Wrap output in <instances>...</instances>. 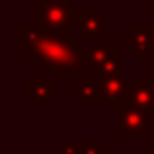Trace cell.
Returning a JSON list of instances; mask_svg holds the SVG:
<instances>
[{
	"label": "cell",
	"instance_id": "7c38bea8",
	"mask_svg": "<svg viewBox=\"0 0 154 154\" xmlns=\"http://www.w3.org/2000/svg\"><path fill=\"white\" fill-rule=\"evenodd\" d=\"M102 78V76H100ZM102 88H103V94L107 98V102L115 103L119 100V96L123 94V88H125V76H111V78H102Z\"/></svg>",
	"mask_w": 154,
	"mask_h": 154
},
{
	"label": "cell",
	"instance_id": "6da1fadb",
	"mask_svg": "<svg viewBox=\"0 0 154 154\" xmlns=\"http://www.w3.org/2000/svg\"><path fill=\"white\" fill-rule=\"evenodd\" d=\"M41 29V41L35 49L26 53V59L33 63L37 70L51 68L53 78H68V80H80V55L82 47L78 41H72L66 37H59L53 33L49 27L37 26Z\"/></svg>",
	"mask_w": 154,
	"mask_h": 154
},
{
	"label": "cell",
	"instance_id": "3957f363",
	"mask_svg": "<svg viewBox=\"0 0 154 154\" xmlns=\"http://www.w3.org/2000/svg\"><path fill=\"white\" fill-rule=\"evenodd\" d=\"M115 105L143 109L148 115H154V76L150 78H125L123 94Z\"/></svg>",
	"mask_w": 154,
	"mask_h": 154
},
{
	"label": "cell",
	"instance_id": "ba28073f",
	"mask_svg": "<svg viewBox=\"0 0 154 154\" xmlns=\"http://www.w3.org/2000/svg\"><path fill=\"white\" fill-rule=\"evenodd\" d=\"M115 51H117L115 41H98L94 45H88L80 55V68L82 70H88L92 66L100 68Z\"/></svg>",
	"mask_w": 154,
	"mask_h": 154
},
{
	"label": "cell",
	"instance_id": "7a4b0ae2",
	"mask_svg": "<svg viewBox=\"0 0 154 154\" xmlns=\"http://www.w3.org/2000/svg\"><path fill=\"white\" fill-rule=\"evenodd\" d=\"M72 0H45L35 2V26L49 27L59 37L72 39V22L70 10Z\"/></svg>",
	"mask_w": 154,
	"mask_h": 154
},
{
	"label": "cell",
	"instance_id": "9c48e42d",
	"mask_svg": "<svg viewBox=\"0 0 154 154\" xmlns=\"http://www.w3.org/2000/svg\"><path fill=\"white\" fill-rule=\"evenodd\" d=\"M107 31V18L102 14H94L86 20V22L80 26L78 31V43L80 45H94L98 43L100 35H103Z\"/></svg>",
	"mask_w": 154,
	"mask_h": 154
},
{
	"label": "cell",
	"instance_id": "9a60e30c",
	"mask_svg": "<svg viewBox=\"0 0 154 154\" xmlns=\"http://www.w3.org/2000/svg\"><path fill=\"white\" fill-rule=\"evenodd\" d=\"M80 148H82V140H68V143L63 144V154H80Z\"/></svg>",
	"mask_w": 154,
	"mask_h": 154
},
{
	"label": "cell",
	"instance_id": "30bf717a",
	"mask_svg": "<svg viewBox=\"0 0 154 154\" xmlns=\"http://www.w3.org/2000/svg\"><path fill=\"white\" fill-rule=\"evenodd\" d=\"M41 29H39L37 26L35 27H29V26H26V23H20L18 26V33H16V37H18V49L16 51H20V53H29L31 49H35L37 47V43L41 41Z\"/></svg>",
	"mask_w": 154,
	"mask_h": 154
},
{
	"label": "cell",
	"instance_id": "ac0fdd59",
	"mask_svg": "<svg viewBox=\"0 0 154 154\" xmlns=\"http://www.w3.org/2000/svg\"><path fill=\"white\" fill-rule=\"evenodd\" d=\"M35 2H45V0H35Z\"/></svg>",
	"mask_w": 154,
	"mask_h": 154
},
{
	"label": "cell",
	"instance_id": "5bb4252c",
	"mask_svg": "<svg viewBox=\"0 0 154 154\" xmlns=\"http://www.w3.org/2000/svg\"><path fill=\"white\" fill-rule=\"evenodd\" d=\"M80 154H107V150L100 146L96 139H84L82 140V148H80Z\"/></svg>",
	"mask_w": 154,
	"mask_h": 154
},
{
	"label": "cell",
	"instance_id": "8fae6325",
	"mask_svg": "<svg viewBox=\"0 0 154 154\" xmlns=\"http://www.w3.org/2000/svg\"><path fill=\"white\" fill-rule=\"evenodd\" d=\"M98 70H100V76H102V78L123 76V70H125V51H123V49H117V51L102 64V66L98 68Z\"/></svg>",
	"mask_w": 154,
	"mask_h": 154
},
{
	"label": "cell",
	"instance_id": "5b68a950",
	"mask_svg": "<svg viewBox=\"0 0 154 154\" xmlns=\"http://www.w3.org/2000/svg\"><path fill=\"white\" fill-rule=\"evenodd\" d=\"M154 43V26L150 23H135L131 33L123 35V51L131 53L135 60H150Z\"/></svg>",
	"mask_w": 154,
	"mask_h": 154
},
{
	"label": "cell",
	"instance_id": "d6986e66",
	"mask_svg": "<svg viewBox=\"0 0 154 154\" xmlns=\"http://www.w3.org/2000/svg\"><path fill=\"white\" fill-rule=\"evenodd\" d=\"M152 51H154V43H152Z\"/></svg>",
	"mask_w": 154,
	"mask_h": 154
},
{
	"label": "cell",
	"instance_id": "e0dca14e",
	"mask_svg": "<svg viewBox=\"0 0 154 154\" xmlns=\"http://www.w3.org/2000/svg\"><path fill=\"white\" fill-rule=\"evenodd\" d=\"M150 18H152V22H154V6L150 8Z\"/></svg>",
	"mask_w": 154,
	"mask_h": 154
},
{
	"label": "cell",
	"instance_id": "2e32d148",
	"mask_svg": "<svg viewBox=\"0 0 154 154\" xmlns=\"http://www.w3.org/2000/svg\"><path fill=\"white\" fill-rule=\"evenodd\" d=\"M148 135H150V139L154 140V121H150V127H148Z\"/></svg>",
	"mask_w": 154,
	"mask_h": 154
},
{
	"label": "cell",
	"instance_id": "8992f818",
	"mask_svg": "<svg viewBox=\"0 0 154 154\" xmlns=\"http://www.w3.org/2000/svg\"><path fill=\"white\" fill-rule=\"evenodd\" d=\"M72 98L78 100L80 105H105L109 103L103 94L102 88V78H94V76H82L78 84L70 88Z\"/></svg>",
	"mask_w": 154,
	"mask_h": 154
},
{
	"label": "cell",
	"instance_id": "52a82bcc",
	"mask_svg": "<svg viewBox=\"0 0 154 154\" xmlns=\"http://www.w3.org/2000/svg\"><path fill=\"white\" fill-rule=\"evenodd\" d=\"M26 103L53 105L55 103V78L53 76H37L26 80Z\"/></svg>",
	"mask_w": 154,
	"mask_h": 154
},
{
	"label": "cell",
	"instance_id": "4fadbf2b",
	"mask_svg": "<svg viewBox=\"0 0 154 154\" xmlns=\"http://www.w3.org/2000/svg\"><path fill=\"white\" fill-rule=\"evenodd\" d=\"M98 14V6H72L70 10V22L72 26H82L90 16Z\"/></svg>",
	"mask_w": 154,
	"mask_h": 154
},
{
	"label": "cell",
	"instance_id": "277c9868",
	"mask_svg": "<svg viewBox=\"0 0 154 154\" xmlns=\"http://www.w3.org/2000/svg\"><path fill=\"white\" fill-rule=\"evenodd\" d=\"M150 115L143 109L115 105V131L123 135L125 140H143V135L148 133Z\"/></svg>",
	"mask_w": 154,
	"mask_h": 154
}]
</instances>
